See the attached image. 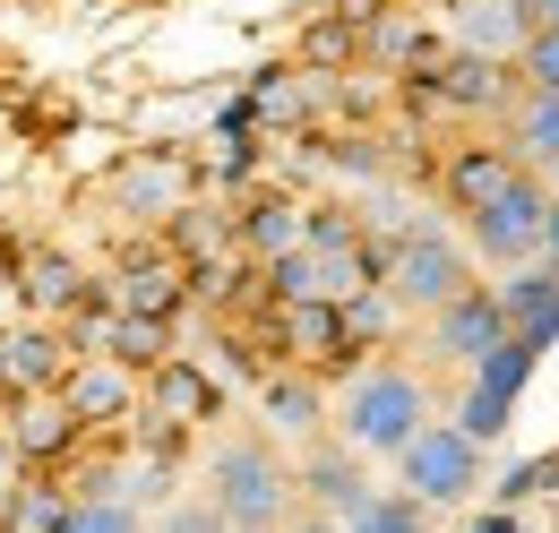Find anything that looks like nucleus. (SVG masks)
Returning a JSON list of instances; mask_svg holds the SVG:
<instances>
[{
  "instance_id": "10",
  "label": "nucleus",
  "mask_w": 559,
  "mask_h": 533,
  "mask_svg": "<svg viewBox=\"0 0 559 533\" xmlns=\"http://www.w3.org/2000/svg\"><path fill=\"white\" fill-rule=\"evenodd\" d=\"M490 344H508V310H499V293H490L483 275H474L456 301H439V310L421 319V353H430V362H448L456 379L483 362Z\"/></svg>"
},
{
  "instance_id": "1",
  "label": "nucleus",
  "mask_w": 559,
  "mask_h": 533,
  "mask_svg": "<svg viewBox=\"0 0 559 533\" xmlns=\"http://www.w3.org/2000/svg\"><path fill=\"white\" fill-rule=\"evenodd\" d=\"M199 490L224 508V525H233V533H284L293 517H301V490H293V448H284V439H267L259 422H250V430H224V439L207 448Z\"/></svg>"
},
{
  "instance_id": "19",
  "label": "nucleus",
  "mask_w": 559,
  "mask_h": 533,
  "mask_svg": "<svg viewBox=\"0 0 559 533\" xmlns=\"http://www.w3.org/2000/svg\"><path fill=\"white\" fill-rule=\"evenodd\" d=\"M233 241H241V259H284V250H301V199L293 190H241L233 199Z\"/></svg>"
},
{
  "instance_id": "36",
  "label": "nucleus",
  "mask_w": 559,
  "mask_h": 533,
  "mask_svg": "<svg viewBox=\"0 0 559 533\" xmlns=\"http://www.w3.org/2000/svg\"><path fill=\"white\" fill-rule=\"evenodd\" d=\"M284 533H345V525H336V517H310V508H301V517H293Z\"/></svg>"
},
{
  "instance_id": "37",
  "label": "nucleus",
  "mask_w": 559,
  "mask_h": 533,
  "mask_svg": "<svg viewBox=\"0 0 559 533\" xmlns=\"http://www.w3.org/2000/svg\"><path fill=\"white\" fill-rule=\"evenodd\" d=\"M543 259L559 266V199H551V215H543Z\"/></svg>"
},
{
  "instance_id": "25",
  "label": "nucleus",
  "mask_w": 559,
  "mask_h": 533,
  "mask_svg": "<svg viewBox=\"0 0 559 533\" xmlns=\"http://www.w3.org/2000/svg\"><path fill=\"white\" fill-rule=\"evenodd\" d=\"M534 370H543V353L508 335V344H490V353L474 362V370H465V379H474V388H490V396H508V404H516L525 388H534Z\"/></svg>"
},
{
  "instance_id": "32",
  "label": "nucleus",
  "mask_w": 559,
  "mask_h": 533,
  "mask_svg": "<svg viewBox=\"0 0 559 533\" xmlns=\"http://www.w3.org/2000/svg\"><path fill=\"white\" fill-rule=\"evenodd\" d=\"M516 78H525V86H543V95H559V26H534V35H525Z\"/></svg>"
},
{
  "instance_id": "9",
  "label": "nucleus",
  "mask_w": 559,
  "mask_h": 533,
  "mask_svg": "<svg viewBox=\"0 0 559 533\" xmlns=\"http://www.w3.org/2000/svg\"><path fill=\"white\" fill-rule=\"evenodd\" d=\"M430 78H439V95H448V112H456V130L465 121H508V104L525 95V78H516V61H490V52H465V44H439L430 52Z\"/></svg>"
},
{
  "instance_id": "34",
  "label": "nucleus",
  "mask_w": 559,
  "mask_h": 533,
  "mask_svg": "<svg viewBox=\"0 0 559 533\" xmlns=\"http://www.w3.org/2000/svg\"><path fill=\"white\" fill-rule=\"evenodd\" d=\"M456 533H525V508H474Z\"/></svg>"
},
{
  "instance_id": "29",
  "label": "nucleus",
  "mask_w": 559,
  "mask_h": 533,
  "mask_svg": "<svg viewBox=\"0 0 559 533\" xmlns=\"http://www.w3.org/2000/svg\"><path fill=\"white\" fill-rule=\"evenodd\" d=\"M508 413H516L508 396H490V388H474V379H465V388H456V413H448V422H456L465 439H483V448H499V439H508Z\"/></svg>"
},
{
  "instance_id": "15",
  "label": "nucleus",
  "mask_w": 559,
  "mask_h": 533,
  "mask_svg": "<svg viewBox=\"0 0 559 533\" xmlns=\"http://www.w3.org/2000/svg\"><path fill=\"white\" fill-rule=\"evenodd\" d=\"M61 404L78 413V430H121V422H139V370H121V362H104V353H78L70 379H61Z\"/></svg>"
},
{
  "instance_id": "11",
  "label": "nucleus",
  "mask_w": 559,
  "mask_h": 533,
  "mask_svg": "<svg viewBox=\"0 0 559 533\" xmlns=\"http://www.w3.org/2000/svg\"><path fill=\"white\" fill-rule=\"evenodd\" d=\"M293 490H301V508H310V517H336V525H345L353 508L379 490V465H370L361 448H345V439L328 430V439L293 448Z\"/></svg>"
},
{
  "instance_id": "2",
  "label": "nucleus",
  "mask_w": 559,
  "mask_h": 533,
  "mask_svg": "<svg viewBox=\"0 0 559 533\" xmlns=\"http://www.w3.org/2000/svg\"><path fill=\"white\" fill-rule=\"evenodd\" d=\"M439 413V396H430V379H421L414 362H388V353H370L353 379H336V439L345 448H361L370 465H396V448L414 439L421 422Z\"/></svg>"
},
{
  "instance_id": "24",
  "label": "nucleus",
  "mask_w": 559,
  "mask_h": 533,
  "mask_svg": "<svg viewBox=\"0 0 559 533\" xmlns=\"http://www.w3.org/2000/svg\"><path fill=\"white\" fill-rule=\"evenodd\" d=\"M345 533H439V517L421 508L414 490H396V482H379L361 508L345 517Z\"/></svg>"
},
{
  "instance_id": "20",
  "label": "nucleus",
  "mask_w": 559,
  "mask_h": 533,
  "mask_svg": "<svg viewBox=\"0 0 559 533\" xmlns=\"http://www.w3.org/2000/svg\"><path fill=\"white\" fill-rule=\"evenodd\" d=\"M70 335L52 328V319H26V328H9V396H52L61 379H70Z\"/></svg>"
},
{
  "instance_id": "12",
  "label": "nucleus",
  "mask_w": 559,
  "mask_h": 533,
  "mask_svg": "<svg viewBox=\"0 0 559 533\" xmlns=\"http://www.w3.org/2000/svg\"><path fill=\"white\" fill-rule=\"evenodd\" d=\"M328 422H336V388H328L319 370L276 362V370L259 379V430H267V439H284V448H310V439H328Z\"/></svg>"
},
{
  "instance_id": "14",
  "label": "nucleus",
  "mask_w": 559,
  "mask_h": 533,
  "mask_svg": "<svg viewBox=\"0 0 559 533\" xmlns=\"http://www.w3.org/2000/svg\"><path fill=\"white\" fill-rule=\"evenodd\" d=\"M139 413H155V422H181V430H207L215 413H224V379H215L207 362L173 353V362H155V370L139 379Z\"/></svg>"
},
{
  "instance_id": "33",
  "label": "nucleus",
  "mask_w": 559,
  "mask_h": 533,
  "mask_svg": "<svg viewBox=\"0 0 559 533\" xmlns=\"http://www.w3.org/2000/svg\"><path fill=\"white\" fill-rule=\"evenodd\" d=\"M155 533H233V525H224V508H215L207 490H199V499H164Z\"/></svg>"
},
{
  "instance_id": "40",
  "label": "nucleus",
  "mask_w": 559,
  "mask_h": 533,
  "mask_svg": "<svg viewBox=\"0 0 559 533\" xmlns=\"http://www.w3.org/2000/svg\"><path fill=\"white\" fill-rule=\"evenodd\" d=\"M0 328H9V284H0Z\"/></svg>"
},
{
  "instance_id": "38",
  "label": "nucleus",
  "mask_w": 559,
  "mask_h": 533,
  "mask_svg": "<svg viewBox=\"0 0 559 533\" xmlns=\"http://www.w3.org/2000/svg\"><path fill=\"white\" fill-rule=\"evenodd\" d=\"M0 396H9V328H0Z\"/></svg>"
},
{
  "instance_id": "23",
  "label": "nucleus",
  "mask_w": 559,
  "mask_h": 533,
  "mask_svg": "<svg viewBox=\"0 0 559 533\" xmlns=\"http://www.w3.org/2000/svg\"><path fill=\"white\" fill-rule=\"evenodd\" d=\"M181 344H173V319H139V310H112V328H104V362H121V370H155V362H173Z\"/></svg>"
},
{
  "instance_id": "31",
  "label": "nucleus",
  "mask_w": 559,
  "mask_h": 533,
  "mask_svg": "<svg viewBox=\"0 0 559 533\" xmlns=\"http://www.w3.org/2000/svg\"><path fill=\"white\" fill-rule=\"evenodd\" d=\"M61 533H146V517H139V499H78Z\"/></svg>"
},
{
  "instance_id": "28",
  "label": "nucleus",
  "mask_w": 559,
  "mask_h": 533,
  "mask_svg": "<svg viewBox=\"0 0 559 533\" xmlns=\"http://www.w3.org/2000/svg\"><path fill=\"white\" fill-rule=\"evenodd\" d=\"M259 301H328V293H319V259H310V250L267 259L259 266Z\"/></svg>"
},
{
  "instance_id": "5",
  "label": "nucleus",
  "mask_w": 559,
  "mask_h": 533,
  "mask_svg": "<svg viewBox=\"0 0 559 533\" xmlns=\"http://www.w3.org/2000/svg\"><path fill=\"white\" fill-rule=\"evenodd\" d=\"M543 215H551V181H543V173H516L490 206H474V215L456 224V241H465L474 266L508 275V266L543 259Z\"/></svg>"
},
{
  "instance_id": "3",
  "label": "nucleus",
  "mask_w": 559,
  "mask_h": 533,
  "mask_svg": "<svg viewBox=\"0 0 559 533\" xmlns=\"http://www.w3.org/2000/svg\"><path fill=\"white\" fill-rule=\"evenodd\" d=\"M490 482V448L483 439H465L448 413H430L414 439L396 448V490H414L430 517H456V508H474Z\"/></svg>"
},
{
  "instance_id": "21",
  "label": "nucleus",
  "mask_w": 559,
  "mask_h": 533,
  "mask_svg": "<svg viewBox=\"0 0 559 533\" xmlns=\"http://www.w3.org/2000/svg\"><path fill=\"white\" fill-rule=\"evenodd\" d=\"M499 138L516 146V164H525V173H551V164H559V95H543V86H525V95L508 104V121H499Z\"/></svg>"
},
{
  "instance_id": "41",
  "label": "nucleus",
  "mask_w": 559,
  "mask_h": 533,
  "mask_svg": "<svg viewBox=\"0 0 559 533\" xmlns=\"http://www.w3.org/2000/svg\"><path fill=\"white\" fill-rule=\"evenodd\" d=\"M543 181H551V199H559V164H551V173H543Z\"/></svg>"
},
{
  "instance_id": "7",
  "label": "nucleus",
  "mask_w": 559,
  "mask_h": 533,
  "mask_svg": "<svg viewBox=\"0 0 559 533\" xmlns=\"http://www.w3.org/2000/svg\"><path fill=\"white\" fill-rule=\"evenodd\" d=\"M112 301L121 310H139V319H173L181 328V310H190V259L164 241V233H130L121 250H112Z\"/></svg>"
},
{
  "instance_id": "26",
  "label": "nucleus",
  "mask_w": 559,
  "mask_h": 533,
  "mask_svg": "<svg viewBox=\"0 0 559 533\" xmlns=\"http://www.w3.org/2000/svg\"><path fill=\"white\" fill-rule=\"evenodd\" d=\"M353 241H370L353 199H301V250H353Z\"/></svg>"
},
{
  "instance_id": "35",
  "label": "nucleus",
  "mask_w": 559,
  "mask_h": 533,
  "mask_svg": "<svg viewBox=\"0 0 559 533\" xmlns=\"http://www.w3.org/2000/svg\"><path fill=\"white\" fill-rule=\"evenodd\" d=\"M9 482H26V457H17V448H9V430H0V490H9Z\"/></svg>"
},
{
  "instance_id": "8",
  "label": "nucleus",
  "mask_w": 559,
  "mask_h": 533,
  "mask_svg": "<svg viewBox=\"0 0 559 533\" xmlns=\"http://www.w3.org/2000/svg\"><path fill=\"white\" fill-rule=\"evenodd\" d=\"M0 266H9L0 284L26 301V319H52V328L70 319L78 301H86V284H95V275H86V259H78V250H61V241H9V250H0Z\"/></svg>"
},
{
  "instance_id": "17",
  "label": "nucleus",
  "mask_w": 559,
  "mask_h": 533,
  "mask_svg": "<svg viewBox=\"0 0 559 533\" xmlns=\"http://www.w3.org/2000/svg\"><path fill=\"white\" fill-rule=\"evenodd\" d=\"M490 293H499V310H508V335H516V344H534V353H551V344H559V266L551 259L508 266Z\"/></svg>"
},
{
  "instance_id": "4",
  "label": "nucleus",
  "mask_w": 559,
  "mask_h": 533,
  "mask_svg": "<svg viewBox=\"0 0 559 533\" xmlns=\"http://www.w3.org/2000/svg\"><path fill=\"white\" fill-rule=\"evenodd\" d=\"M474 275H483V266L465 259L456 224H405V233L388 241V293H396V310H405V319H430V310H439V301H456Z\"/></svg>"
},
{
  "instance_id": "22",
  "label": "nucleus",
  "mask_w": 559,
  "mask_h": 533,
  "mask_svg": "<svg viewBox=\"0 0 559 533\" xmlns=\"http://www.w3.org/2000/svg\"><path fill=\"white\" fill-rule=\"evenodd\" d=\"M164 241H173V250H181L190 266L233 259V250H241V241H233V199H224V206H215V199H190L181 215H173V224H164Z\"/></svg>"
},
{
  "instance_id": "16",
  "label": "nucleus",
  "mask_w": 559,
  "mask_h": 533,
  "mask_svg": "<svg viewBox=\"0 0 559 533\" xmlns=\"http://www.w3.org/2000/svg\"><path fill=\"white\" fill-rule=\"evenodd\" d=\"M0 430H9V448L26 457V473H35V465H70L78 448L95 439V430H78V413L61 404V388H52V396H9Z\"/></svg>"
},
{
  "instance_id": "18",
  "label": "nucleus",
  "mask_w": 559,
  "mask_h": 533,
  "mask_svg": "<svg viewBox=\"0 0 559 533\" xmlns=\"http://www.w3.org/2000/svg\"><path fill=\"white\" fill-rule=\"evenodd\" d=\"M448 26H456V44H465V52L516 61V52H525V35H534L543 17H534V0H448Z\"/></svg>"
},
{
  "instance_id": "13",
  "label": "nucleus",
  "mask_w": 559,
  "mask_h": 533,
  "mask_svg": "<svg viewBox=\"0 0 559 533\" xmlns=\"http://www.w3.org/2000/svg\"><path fill=\"white\" fill-rule=\"evenodd\" d=\"M516 173H525V164H516V146H508L499 130H490V138H456V146L430 164V181H439V206H448L456 224H465L474 206H490L499 190H508V181H516Z\"/></svg>"
},
{
  "instance_id": "27",
  "label": "nucleus",
  "mask_w": 559,
  "mask_h": 533,
  "mask_svg": "<svg viewBox=\"0 0 559 533\" xmlns=\"http://www.w3.org/2000/svg\"><path fill=\"white\" fill-rule=\"evenodd\" d=\"M396 328H405V310H396V293H388V284H370V293H353V301H345V335L361 344V353L396 344Z\"/></svg>"
},
{
  "instance_id": "6",
  "label": "nucleus",
  "mask_w": 559,
  "mask_h": 533,
  "mask_svg": "<svg viewBox=\"0 0 559 533\" xmlns=\"http://www.w3.org/2000/svg\"><path fill=\"white\" fill-rule=\"evenodd\" d=\"M104 199H112V215H121L130 233H164L181 206L199 199V173H190V155H181V146H139V155H121V164H112Z\"/></svg>"
},
{
  "instance_id": "39",
  "label": "nucleus",
  "mask_w": 559,
  "mask_h": 533,
  "mask_svg": "<svg viewBox=\"0 0 559 533\" xmlns=\"http://www.w3.org/2000/svg\"><path fill=\"white\" fill-rule=\"evenodd\" d=\"M534 17H543V26H559V0H534Z\"/></svg>"
},
{
  "instance_id": "30",
  "label": "nucleus",
  "mask_w": 559,
  "mask_h": 533,
  "mask_svg": "<svg viewBox=\"0 0 559 533\" xmlns=\"http://www.w3.org/2000/svg\"><path fill=\"white\" fill-rule=\"evenodd\" d=\"M551 482H559V448H551V457H525V465H508L499 482H490V490H499L490 508H525V499H543Z\"/></svg>"
}]
</instances>
